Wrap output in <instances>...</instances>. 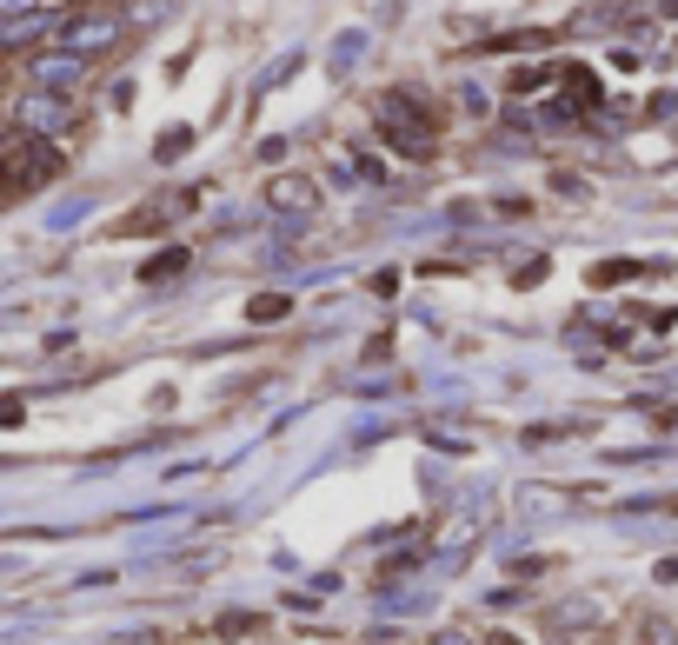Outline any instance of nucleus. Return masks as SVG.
<instances>
[{"instance_id": "f257e3e1", "label": "nucleus", "mask_w": 678, "mask_h": 645, "mask_svg": "<svg viewBox=\"0 0 678 645\" xmlns=\"http://www.w3.org/2000/svg\"><path fill=\"white\" fill-rule=\"evenodd\" d=\"M8 167H14V174L0 180V194L14 200V194H27V187H40V180L60 174V153H54L47 140H14V146H8Z\"/></svg>"}, {"instance_id": "f03ea898", "label": "nucleus", "mask_w": 678, "mask_h": 645, "mask_svg": "<svg viewBox=\"0 0 678 645\" xmlns=\"http://www.w3.org/2000/svg\"><path fill=\"white\" fill-rule=\"evenodd\" d=\"M273 200H280V207H313V187H306V180H280Z\"/></svg>"}, {"instance_id": "7ed1b4c3", "label": "nucleus", "mask_w": 678, "mask_h": 645, "mask_svg": "<svg viewBox=\"0 0 678 645\" xmlns=\"http://www.w3.org/2000/svg\"><path fill=\"white\" fill-rule=\"evenodd\" d=\"M280 313H287V300H280V293H273V300H253V319H280Z\"/></svg>"}]
</instances>
